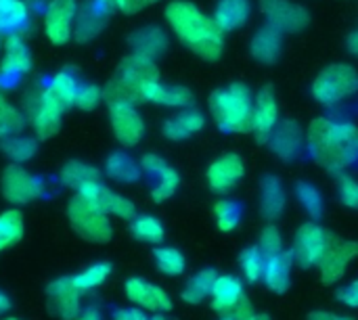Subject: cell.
<instances>
[{
    "mask_svg": "<svg viewBox=\"0 0 358 320\" xmlns=\"http://www.w3.org/2000/svg\"><path fill=\"white\" fill-rule=\"evenodd\" d=\"M308 149L319 166L342 174L358 161V128L350 122L319 117L308 128Z\"/></svg>",
    "mask_w": 358,
    "mask_h": 320,
    "instance_id": "obj_1",
    "label": "cell"
},
{
    "mask_svg": "<svg viewBox=\"0 0 358 320\" xmlns=\"http://www.w3.org/2000/svg\"><path fill=\"white\" fill-rule=\"evenodd\" d=\"M166 21L176 38L206 61H216L224 48V31L214 19L203 15L195 4L174 0L166 6Z\"/></svg>",
    "mask_w": 358,
    "mask_h": 320,
    "instance_id": "obj_2",
    "label": "cell"
},
{
    "mask_svg": "<svg viewBox=\"0 0 358 320\" xmlns=\"http://www.w3.org/2000/svg\"><path fill=\"white\" fill-rule=\"evenodd\" d=\"M210 111L224 132H252L254 126V94L245 84L218 88L210 96Z\"/></svg>",
    "mask_w": 358,
    "mask_h": 320,
    "instance_id": "obj_3",
    "label": "cell"
},
{
    "mask_svg": "<svg viewBox=\"0 0 358 320\" xmlns=\"http://www.w3.org/2000/svg\"><path fill=\"white\" fill-rule=\"evenodd\" d=\"M67 222L78 237L88 243L105 245L113 237V226L109 216L86 195L76 193L67 203Z\"/></svg>",
    "mask_w": 358,
    "mask_h": 320,
    "instance_id": "obj_4",
    "label": "cell"
},
{
    "mask_svg": "<svg viewBox=\"0 0 358 320\" xmlns=\"http://www.w3.org/2000/svg\"><path fill=\"white\" fill-rule=\"evenodd\" d=\"M21 111L25 113L27 126L34 130L38 140L52 138L63 124V109L44 92L42 86L29 88L21 99Z\"/></svg>",
    "mask_w": 358,
    "mask_h": 320,
    "instance_id": "obj_5",
    "label": "cell"
},
{
    "mask_svg": "<svg viewBox=\"0 0 358 320\" xmlns=\"http://www.w3.org/2000/svg\"><path fill=\"white\" fill-rule=\"evenodd\" d=\"M357 92L358 71L348 63H334V65L325 67L313 84L315 99L325 107L338 105Z\"/></svg>",
    "mask_w": 358,
    "mask_h": 320,
    "instance_id": "obj_6",
    "label": "cell"
},
{
    "mask_svg": "<svg viewBox=\"0 0 358 320\" xmlns=\"http://www.w3.org/2000/svg\"><path fill=\"white\" fill-rule=\"evenodd\" d=\"M0 191H2V197L6 203L19 208V205H27V203L44 197L46 182L38 176H34L29 170H25L23 163H10L2 172Z\"/></svg>",
    "mask_w": 358,
    "mask_h": 320,
    "instance_id": "obj_7",
    "label": "cell"
},
{
    "mask_svg": "<svg viewBox=\"0 0 358 320\" xmlns=\"http://www.w3.org/2000/svg\"><path fill=\"white\" fill-rule=\"evenodd\" d=\"M80 13L78 0H48L42 17V29L50 44L65 46L73 38V25Z\"/></svg>",
    "mask_w": 358,
    "mask_h": 320,
    "instance_id": "obj_8",
    "label": "cell"
},
{
    "mask_svg": "<svg viewBox=\"0 0 358 320\" xmlns=\"http://www.w3.org/2000/svg\"><path fill=\"white\" fill-rule=\"evenodd\" d=\"M331 241H334V235H329L323 226H319L315 222L302 224L294 239V249H292L294 262H298L300 268L319 266V262Z\"/></svg>",
    "mask_w": 358,
    "mask_h": 320,
    "instance_id": "obj_9",
    "label": "cell"
},
{
    "mask_svg": "<svg viewBox=\"0 0 358 320\" xmlns=\"http://www.w3.org/2000/svg\"><path fill=\"white\" fill-rule=\"evenodd\" d=\"M109 124L115 140L124 147H136L145 136V119L138 113L136 105L113 103L109 105Z\"/></svg>",
    "mask_w": 358,
    "mask_h": 320,
    "instance_id": "obj_10",
    "label": "cell"
},
{
    "mask_svg": "<svg viewBox=\"0 0 358 320\" xmlns=\"http://www.w3.org/2000/svg\"><path fill=\"white\" fill-rule=\"evenodd\" d=\"M82 291L76 287L71 277H59L46 287V302L52 317L73 320L82 310Z\"/></svg>",
    "mask_w": 358,
    "mask_h": 320,
    "instance_id": "obj_11",
    "label": "cell"
},
{
    "mask_svg": "<svg viewBox=\"0 0 358 320\" xmlns=\"http://www.w3.org/2000/svg\"><path fill=\"white\" fill-rule=\"evenodd\" d=\"M260 6L266 17V23L279 29L281 34L302 31L310 21L308 10L289 0H260Z\"/></svg>",
    "mask_w": 358,
    "mask_h": 320,
    "instance_id": "obj_12",
    "label": "cell"
},
{
    "mask_svg": "<svg viewBox=\"0 0 358 320\" xmlns=\"http://www.w3.org/2000/svg\"><path fill=\"white\" fill-rule=\"evenodd\" d=\"M34 67L31 48L23 34L2 36V57H0V78H19L29 73Z\"/></svg>",
    "mask_w": 358,
    "mask_h": 320,
    "instance_id": "obj_13",
    "label": "cell"
},
{
    "mask_svg": "<svg viewBox=\"0 0 358 320\" xmlns=\"http://www.w3.org/2000/svg\"><path fill=\"white\" fill-rule=\"evenodd\" d=\"M355 258H358V243H355V241H340V239L334 237V241L329 243L327 252L323 254V258L319 262L321 281L325 285L338 283L344 277L348 264Z\"/></svg>",
    "mask_w": 358,
    "mask_h": 320,
    "instance_id": "obj_14",
    "label": "cell"
},
{
    "mask_svg": "<svg viewBox=\"0 0 358 320\" xmlns=\"http://www.w3.org/2000/svg\"><path fill=\"white\" fill-rule=\"evenodd\" d=\"M124 291H126V298L134 306H138L143 310H149V312H168V310H172L170 296L162 287H157V285H153V283H149L145 279H138V277L128 279L126 285H124Z\"/></svg>",
    "mask_w": 358,
    "mask_h": 320,
    "instance_id": "obj_15",
    "label": "cell"
},
{
    "mask_svg": "<svg viewBox=\"0 0 358 320\" xmlns=\"http://www.w3.org/2000/svg\"><path fill=\"white\" fill-rule=\"evenodd\" d=\"M243 172H245V166H243L241 157L235 153H229V155H222L220 159H216L208 168L206 178H208V184L214 193L227 195L243 178Z\"/></svg>",
    "mask_w": 358,
    "mask_h": 320,
    "instance_id": "obj_16",
    "label": "cell"
},
{
    "mask_svg": "<svg viewBox=\"0 0 358 320\" xmlns=\"http://www.w3.org/2000/svg\"><path fill=\"white\" fill-rule=\"evenodd\" d=\"M115 75L122 78V80H124L126 84H130L132 88H136L138 94H141V103H143V88H145L147 84L159 80V69H157L155 61L130 52L128 57H124V59L120 61Z\"/></svg>",
    "mask_w": 358,
    "mask_h": 320,
    "instance_id": "obj_17",
    "label": "cell"
},
{
    "mask_svg": "<svg viewBox=\"0 0 358 320\" xmlns=\"http://www.w3.org/2000/svg\"><path fill=\"white\" fill-rule=\"evenodd\" d=\"M80 193L86 195L88 199H92L107 216H115V218H120V220H132V218L136 216L134 203H132L128 197H124V195L111 191V189H109L107 184H103V182H94V184H90V187L82 189Z\"/></svg>",
    "mask_w": 358,
    "mask_h": 320,
    "instance_id": "obj_18",
    "label": "cell"
},
{
    "mask_svg": "<svg viewBox=\"0 0 358 320\" xmlns=\"http://www.w3.org/2000/svg\"><path fill=\"white\" fill-rule=\"evenodd\" d=\"M277 122H279L277 99H275L273 88L266 86L254 99V126H252V132L256 134L258 143H268V136L273 134Z\"/></svg>",
    "mask_w": 358,
    "mask_h": 320,
    "instance_id": "obj_19",
    "label": "cell"
},
{
    "mask_svg": "<svg viewBox=\"0 0 358 320\" xmlns=\"http://www.w3.org/2000/svg\"><path fill=\"white\" fill-rule=\"evenodd\" d=\"M128 44H130L134 54L157 61L159 57L166 54L170 40H168V34L159 25H145V27L134 29L128 36Z\"/></svg>",
    "mask_w": 358,
    "mask_h": 320,
    "instance_id": "obj_20",
    "label": "cell"
},
{
    "mask_svg": "<svg viewBox=\"0 0 358 320\" xmlns=\"http://www.w3.org/2000/svg\"><path fill=\"white\" fill-rule=\"evenodd\" d=\"M271 149L281 157L283 161H292L300 155L302 145H304V132L296 122H283L277 124L273 134L268 136Z\"/></svg>",
    "mask_w": 358,
    "mask_h": 320,
    "instance_id": "obj_21",
    "label": "cell"
},
{
    "mask_svg": "<svg viewBox=\"0 0 358 320\" xmlns=\"http://www.w3.org/2000/svg\"><path fill=\"white\" fill-rule=\"evenodd\" d=\"M206 124V117L195 107H182L178 113L168 117L162 126V132L168 140H187L197 134Z\"/></svg>",
    "mask_w": 358,
    "mask_h": 320,
    "instance_id": "obj_22",
    "label": "cell"
},
{
    "mask_svg": "<svg viewBox=\"0 0 358 320\" xmlns=\"http://www.w3.org/2000/svg\"><path fill=\"white\" fill-rule=\"evenodd\" d=\"M143 103H153V105H164V107H189L193 103V92L185 86H172V84H162L151 82L143 88Z\"/></svg>",
    "mask_w": 358,
    "mask_h": 320,
    "instance_id": "obj_23",
    "label": "cell"
},
{
    "mask_svg": "<svg viewBox=\"0 0 358 320\" xmlns=\"http://www.w3.org/2000/svg\"><path fill=\"white\" fill-rule=\"evenodd\" d=\"M285 205H287V193H285V187L283 182L268 174L262 178L260 182V212L266 220H279L285 212Z\"/></svg>",
    "mask_w": 358,
    "mask_h": 320,
    "instance_id": "obj_24",
    "label": "cell"
},
{
    "mask_svg": "<svg viewBox=\"0 0 358 320\" xmlns=\"http://www.w3.org/2000/svg\"><path fill=\"white\" fill-rule=\"evenodd\" d=\"M281 48H283V34L279 29H275L273 25H262L254 38H252V57L258 61V63H264V65H271L279 59L281 54Z\"/></svg>",
    "mask_w": 358,
    "mask_h": 320,
    "instance_id": "obj_25",
    "label": "cell"
},
{
    "mask_svg": "<svg viewBox=\"0 0 358 320\" xmlns=\"http://www.w3.org/2000/svg\"><path fill=\"white\" fill-rule=\"evenodd\" d=\"M292 264H294V254L292 252H281L277 256L266 258L262 281L266 283V287L271 291L285 293L292 287Z\"/></svg>",
    "mask_w": 358,
    "mask_h": 320,
    "instance_id": "obj_26",
    "label": "cell"
},
{
    "mask_svg": "<svg viewBox=\"0 0 358 320\" xmlns=\"http://www.w3.org/2000/svg\"><path fill=\"white\" fill-rule=\"evenodd\" d=\"M59 182L65 189H71V191L80 193L82 189H86L90 184L101 182V172H99V168L86 163V161L69 159L59 170Z\"/></svg>",
    "mask_w": 358,
    "mask_h": 320,
    "instance_id": "obj_27",
    "label": "cell"
},
{
    "mask_svg": "<svg viewBox=\"0 0 358 320\" xmlns=\"http://www.w3.org/2000/svg\"><path fill=\"white\" fill-rule=\"evenodd\" d=\"M31 21V6L27 0H0V36L23 34Z\"/></svg>",
    "mask_w": 358,
    "mask_h": 320,
    "instance_id": "obj_28",
    "label": "cell"
},
{
    "mask_svg": "<svg viewBox=\"0 0 358 320\" xmlns=\"http://www.w3.org/2000/svg\"><path fill=\"white\" fill-rule=\"evenodd\" d=\"M80 84H82V82L76 78V73H71L69 69H61V71H57V73L46 82V86H42V88H44V92H46L63 111H67V109H71L73 103H76V94H78Z\"/></svg>",
    "mask_w": 358,
    "mask_h": 320,
    "instance_id": "obj_29",
    "label": "cell"
},
{
    "mask_svg": "<svg viewBox=\"0 0 358 320\" xmlns=\"http://www.w3.org/2000/svg\"><path fill=\"white\" fill-rule=\"evenodd\" d=\"M105 174L120 184H134L141 180L143 170L141 161H136L132 155H128L126 151H115L105 161Z\"/></svg>",
    "mask_w": 358,
    "mask_h": 320,
    "instance_id": "obj_30",
    "label": "cell"
},
{
    "mask_svg": "<svg viewBox=\"0 0 358 320\" xmlns=\"http://www.w3.org/2000/svg\"><path fill=\"white\" fill-rule=\"evenodd\" d=\"M241 298H243V285H241V281L237 277H233V275H220V277H216L214 287H212V293H210L212 308L216 312H222L224 314Z\"/></svg>",
    "mask_w": 358,
    "mask_h": 320,
    "instance_id": "obj_31",
    "label": "cell"
},
{
    "mask_svg": "<svg viewBox=\"0 0 358 320\" xmlns=\"http://www.w3.org/2000/svg\"><path fill=\"white\" fill-rule=\"evenodd\" d=\"M252 15L250 0H220L214 13V21L222 31H233L248 23Z\"/></svg>",
    "mask_w": 358,
    "mask_h": 320,
    "instance_id": "obj_32",
    "label": "cell"
},
{
    "mask_svg": "<svg viewBox=\"0 0 358 320\" xmlns=\"http://www.w3.org/2000/svg\"><path fill=\"white\" fill-rule=\"evenodd\" d=\"M38 143L40 140L36 136L17 134V136H10V138H4L0 143V149L10 159V163H25V161H29V159L36 157Z\"/></svg>",
    "mask_w": 358,
    "mask_h": 320,
    "instance_id": "obj_33",
    "label": "cell"
},
{
    "mask_svg": "<svg viewBox=\"0 0 358 320\" xmlns=\"http://www.w3.org/2000/svg\"><path fill=\"white\" fill-rule=\"evenodd\" d=\"M216 277L218 275L212 268H206V270H199L197 275H193L189 279V283L185 285V289H182V300L187 304H193V306L206 302L210 298V293H212Z\"/></svg>",
    "mask_w": 358,
    "mask_h": 320,
    "instance_id": "obj_34",
    "label": "cell"
},
{
    "mask_svg": "<svg viewBox=\"0 0 358 320\" xmlns=\"http://www.w3.org/2000/svg\"><path fill=\"white\" fill-rule=\"evenodd\" d=\"M25 233V220L23 214L13 205L0 214V245L6 249L23 239Z\"/></svg>",
    "mask_w": 358,
    "mask_h": 320,
    "instance_id": "obj_35",
    "label": "cell"
},
{
    "mask_svg": "<svg viewBox=\"0 0 358 320\" xmlns=\"http://www.w3.org/2000/svg\"><path fill=\"white\" fill-rule=\"evenodd\" d=\"M130 233H132V237H134L136 241H141V243H151V245L162 243L164 237H166L164 224H162L157 218L147 216V214L134 216V218L130 220Z\"/></svg>",
    "mask_w": 358,
    "mask_h": 320,
    "instance_id": "obj_36",
    "label": "cell"
},
{
    "mask_svg": "<svg viewBox=\"0 0 358 320\" xmlns=\"http://www.w3.org/2000/svg\"><path fill=\"white\" fill-rule=\"evenodd\" d=\"M109 275H111V264L109 262H96V264H90L88 268H84L82 272L73 275L71 279L82 293H88V291L99 289L109 279Z\"/></svg>",
    "mask_w": 358,
    "mask_h": 320,
    "instance_id": "obj_37",
    "label": "cell"
},
{
    "mask_svg": "<svg viewBox=\"0 0 358 320\" xmlns=\"http://www.w3.org/2000/svg\"><path fill=\"white\" fill-rule=\"evenodd\" d=\"M153 258H155L157 270L166 277H178L187 268V260L176 247H157L153 252Z\"/></svg>",
    "mask_w": 358,
    "mask_h": 320,
    "instance_id": "obj_38",
    "label": "cell"
},
{
    "mask_svg": "<svg viewBox=\"0 0 358 320\" xmlns=\"http://www.w3.org/2000/svg\"><path fill=\"white\" fill-rule=\"evenodd\" d=\"M296 195H298L300 205L306 210V214L310 218L319 220L325 214V205H323L321 191L315 184H310V182H298L296 184Z\"/></svg>",
    "mask_w": 358,
    "mask_h": 320,
    "instance_id": "obj_39",
    "label": "cell"
},
{
    "mask_svg": "<svg viewBox=\"0 0 358 320\" xmlns=\"http://www.w3.org/2000/svg\"><path fill=\"white\" fill-rule=\"evenodd\" d=\"M239 266L243 270V277L250 283H256L264 277V266H266V256L256 247H248L239 256Z\"/></svg>",
    "mask_w": 358,
    "mask_h": 320,
    "instance_id": "obj_40",
    "label": "cell"
},
{
    "mask_svg": "<svg viewBox=\"0 0 358 320\" xmlns=\"http://www.w3.org/2000/svg\"><path fill=\"white\" fill-rule=\"evenodd\" d=\"M25 126H27V119H25V113L21 111V107H15L10 103L6 109L0 111V140L23 134Z\"/></svg>",
    "mask_w": 358,
    "mask_h": 320,
    "instance_id": "obj_41",
    "label": "cell"
},
{
    "mask_svg": "<svg viewBox=\"0 0 358 320\" xmlns=\"http://www.w3.org/2000/svg\"><path fill=\"white\" fill-rule=\"evenodd\" d=\"M155 180H157V184H155L153 191H151V199H153L155 203L168 201L170 197H174V193H176L178 187H180V176H178V172H176L172 166H168V170H164Z\"/></svg>",
    "mask_w": 358,
    "mask_h": 320,
    "instance_id": "obj_42",
    "label": "cell"
},
{
    "mask_svg": "<svg viewBox=\"0 0 358 320\" xmlns=\"http://www.w3.org/2000/svg\"><path fill=\"white\" fill-rule=\"evenodd\" d=\"M214 214H216V222H218V228L224 231V233H231L237 228L239 220H241V208L237 201H218L216 208H214Z\"/></svg>",
    "mask_w": 358,
    "mask_h": 320,
    "instance_id": "obj_43",
    "label": "cell"
},
{
    "mask_svg": "<svg viewBox=\"0 0 358 320\" xmlns=\"http://www.w3.org/2000/svg\"><path fill=\"white\" fill-rule=\"evenodd\" d=\"M105 101V92L101 86L90 84V82H82L76 94V103L73 107L80 111H94L101 103Z\"/></svg>",
    "mask_w": 358,
    "mask_h": 320,
    "instance_id": "obj_44",
    "label": "cell"
},
{
    "mask_svg": "<svg viewBox=\"0 0 358 320\" xmlns=\"http://www.w3.org/2000/svg\"><path fill=\"white\" fill-rule=\"evenodd\" d=\"M258 249L271 258V256H277L283 252V237L279 233V228L275 224H268L264 226V231L260 233V239H258Z\"/></svg>",
    "mask_w": 358,
    "mask_h": 320,
    "instance_id": "obj_45",
    "label": "cell"
},
{
    "mask_svg": "<svg viewBox=\"0 0 358 320\" xmlns=\"http://www.w3.org/2000/svg\"><path fill=\"white\" fill-rule=\"evenodd\" d=\"M338 195L346 208L358 210V180L350 178V176H342L338 182Z\"/></svg>",
    "mask_w": 358,
    "mask_h": 320,
    "instance_id": "obj_46",
    "label": "cell"
},
{
    "mask_svg": "<svg viewBox=\"0 0 358 320\" xmlns=\"http://www.w3.org/2000/svg\"><path fill=\"white\" fill-rule=\"evenodd\" d=\"M168 166L170 163L164 157L155 155V153H147V155L141 157V170H143V174H149L153 178H157L164 170H168Z\"/></svg>",
    "mask_w": 358,
    "mask_h": 320,
    "instance_id": "obj_47",
    "label": "cell"
},
{
    "mask_svg": "<svg viewBox=\"0 0 358 320\" xmlns=\"http://www.w3.org/2000/svg\"><path fill=\"white\" fill-rule=\"evenodd\" d=\"M254 312H252V304H250V300L243 296L231 310H227L224 314H222V320H245L250 319Z\"/></svg>",
    "mask_w": 358,
    "mask_h": 320,
    "instance_id": "obj_48",
    "label": "cell"
},
{
    "mask_svg": "<svg viewBox=\"0 0 358 320\" xmlns=\"http://www.w3.org/2000/svg\"><path fill=\"white\" fill-rule=\"evenodd\" d=\"M336 298H338L342 304L350 306V308H358V281H352L350 285L342 287V289L336 293Z\"/></svg>",
    "mask_w": 358,
    "mask_h": 320,
    "instance_id": "obj_49",
    "label": "cell"
},
{
    "mask_svg": "<svg viewBox=\"0 0 358 320\" xmlns=\"http://www.w3.org/2000/svg\"><path fill=\"white\" fill-rule=\"evenodd\" d=\"M111 320H147V314L143 308H117L113 314H111Z\"/></svg>",
    "mask_w": 358,
    "mask_h": 320,
    "instance_id": "obj_50",
    "label": "cell"
},
{
    "mask_svg": "<svg viewBox=\"0 0 358 320\" xmlns=\"http://www.w3.org/2000/svg\"><path fill=\"white\" fill-rule=\"evenodd\" d=\"M73 320H103V314L96 306H86L78 312V317Z\"/></svg>",
    "mask_w": 358,
    "mask_h": 320,
    "instance_id": "obj_51",
    "label": "cell"
},
{
    "mask_svg": "<svg viewBox=\"0 0 358 320\" xmlns=\"http://www.w3.org/2000/svg\"><path fill=\"white\" fill-rule=\"evenodd\" d=\"M308 320H350V319H344V317H338V314H331V312H321V310H317V312H310V314H308Z\"/></svg>",
    "mask_w": 358,
    "mask_h": 320,
    "instance_id": "obj_52",
    "label": "cell"
},
{
    "mask_svg": "<svg viewBox=\"0 0 358 320\" xmlns=\"http://www.w3.org/2000/svg\"><path fill=\"white\" fill-rule=\"evenodd\" d=\"M348 50L358 59V29L348 36Z\"/></svg>",
    "mask_w": 358,
    "mask_h": 320,
    "instance_id": "obj_53",
    "label": "cell"
},
{
    "mask_svg": "<svg viewBox=\"0 0 358 320\" xmlns=\"http://www.w3.org/2000/svg\"><path fill=\"white\" fill-rule=\"evenodd\" d=\"M153 2H157V0H130V10L132 13H138L141 8H145V6H149Z\"/></svg>",
    "mask_w": 358,
    "mask_h": 320,
    "instance_id": "obj_54",
    "label": "cell"
},
{
    "mask_svg": "<svg viewBox=\"0 0 358 320\" xmlns=\"http://www.w3.org/2000/svg\"><path fill=\"white\" fill-rule=\"evenodd\" d=\"M8 310H10V298L4 291H0V317L6 314Z\"/></svg>",
    "mask_w": 358,
    "mask_h": 320,
    "instance_id": "obj_55",
    "label": "cell"
},
{
    "mask_svg": "<svg viewBox=\"0 0 358 320\" xmlns=\"http://www.w3.org/2000/svg\"><path fill=\"white\" fill-rule=\"evenodd\" d=\"M245 320H271L266 314H252L250 319H245Z\"/></svg>",
    "mask_w": 358,
    "mask_h": 320,
    "instance_id": "obj_56",
    "label": "cell"
},
{
    "mask_svg": "<svg viewBox=\"0 0 358 320\" xmlns=\"http://www.w3.org/2000/svg\"><path fill=\"white\" fill-rule=\"evenodd\" d=\"M147 320H166V317H162V312H155L153 317H147Z\"/></svg>",
    "mask_w": 358,
    "mask_h": 320,
    "instance_id": "obj_57",
    "label": "cell"
},
{
    "mask_svg": "<svg viewBox=\"0 0 358 320\" xmlns=\"http://www.w3.org/2000/svg\"><path fill=\"white\" fill-rule=\"evenodd\" d=\"M0 57H2V36H0Z\"/></svg>",
    "mask_w": 358,
    "mask_h": 320,
    "instance_id": "obj_58",
    "label": "cell"
},
{
    "mask_svg": "<svg viewBox=\"0 0 358 320\" xmlns=\"http://www.w3.org/2000/svg\"><path fill=\"white\" fill-rule=\"evenodd\" d=\"M2 320H21V319H15V317H6V319H2Z\"/></svg>",
    "mask_w": 358,
    "mask_h": 320,
    "instance_id": "obj_59",
    "label": "cell"
},
{
    "mask_svg": "<svg viewBox=\"0 0 358 320\" xmlns=\"http://www.w3.org/2000/svg\"><path fill=\"white\" fill-rule=\"evenodd\" d=\"M2 249H4V247H2V245H0V252H2Z\"/></svg>",
    "mask_w": 358,
    "mask_h": 320,
    "instance_id": "obj_60",
    "label": "cell"
}]
</instances>
